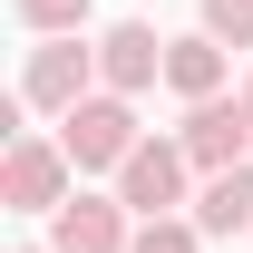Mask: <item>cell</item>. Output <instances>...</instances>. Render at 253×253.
<instances>
[{
  "instance_id": "7",
  "label": "cell",
  "mask_w": 253,
  "mask_h": 253,
  "mask_svg": "<svg viewBox=\"0 0 253 253\" xmlns=\"http://www.w3.org/2000/svg\"><path fill=\"white\" fill-rule=\"evenodd\" d=\"M175 136H185L195 175H214V166H244V156H253V117H244V97H195Z\"/></svg>"
},
{
  "instance_id": "4",
  "label": "cell",
  "mask_w": 253,
  "mask_h": 253,
  "mask_svg": "<svg viewBox=\"0 0 253 253\" xmlns=\"http://www.w3.org/2000/svg\"><path fill=\"white\" fill-rule=\"evenodd\" d=\"M117 195H126V214H185V205H195L185 136H136V156L117 166Z\"/></svg>"
},
{
  "instance_id": "13",
  "label": "cell",
  "mask_w": 253,
  "mask_h": 253,
  "mask_svg": "<svg viewBox=\"0 0 253 253\" xmlns=\"http://www.w3.org/2000/svg\"><path fill=\"white\" fill-rule=\"evenodd\" d=\"M234 97H244V117H253V68H244V88H234Z\"/></svg>"
},
{
  "instance_id": "10",
  "label": "cell",
  "mask_w": 253,
  "mask_h": 253,
  "mask_svg": "<svg viewBox=\"0 0 253 253\" xmlns=\"http://www.w3.org/2000/svg\"><path fill=\"white\" fill-rule=\"evenodd\" d=\"M205 244H214V234L195 214H136V244L126 253H205Z\"/></svg>"
},
{
  "instance_id": "5",
  "label": "cell",
  "mask_w": 253,
  "mask_h": 253,
  "mask_svg": "<svg viewBox=\"0 0 253 253\" xmlns=\"http://www.w3.org/2000/svg\"><path fill=\"white\" fill-rule=\"evenodd\" d=\"M136 244V214H126V195H68L59 214H49V253H126Z\"/></svg>"
},
{
  "instance_id": "12",
  "label": "cell",
  "mask_w": 253,
  "mask_h": 253,
  "mask_svg": "<svg viewBox=\"0 0 253 253\" xmlns=\"http://www.w3.org/2000/svg\"><path fill=\"white\" fill-rule=\"evenodd\" d=\"M195 20H205L224 49H253V0H195Z\"/></svg>"
},
{
  "instance_id": "3",
  "label": "cell",
  "mask_w": 253,
  "mask_h": 253,
  "mask_svg": "<svg viewBox=\"0 0 253 253\" xmlns=\"http://www.w3.org/2000/svg\"><path fill=\"white\" fill-rule=\"evenodd\" d=\"M88 88H107V78H97V39H88V30L39 39V49H30V68H20V97H30V117H68Z\"/></svg>"
},
{
  "instance_id": "9",
  "label": "cell",
  "mask_w": 253,
  "mask_h": 253,
  "mask_svg": "<svg viewBox=\"0 0 253 253\" xmlns=\"http://www.w3.org/2000/svg\"><path fill=\"white\" fill-rule=\"evenodd\" d=\"M166 88L185 97V107L195 97H224V39L205 30V20H195L185 39H166Z\"/></svg>"
},
{
  "instance_id": "8",
  "label": "cell",
  "mask_w": 253,
  "mask_h": 253,
  "mask_svg": "<svg viewBox=\"0 0 253 253\" xmlns=\"http://www.w3.org/2000/svg\"><path fill=\"white\" fill-rule=\"evenodd\" d=\"M205 234H253V156L244 166H214V175H195V205H185Z\"/></svg>"
},
{
  "instance_id": "2",
  "label": "cell",
  "mask_w": 253,
  "mask_h": 253,
  "mask_svg": "<svg viewBox=\"0 0 253 253\" xmlns=\"http://www.w3.org/2000/svg\"><path fill=\"white\" fill-rule=\"evenodd\" d=\"M68 195H78V156H68L59 136H10V156H0V205L10 214H59Z\"/></svg>"
},
{
  "instance_id": "6",
  "label": "cell",
  "mask_w": 253,
  "mask_h": 253,
  "mask_svg": "<svg viewBox=\"0 0 253 253\" xmlns=\"http://www.w3.org/2000/svg\"><path fill=\"white\" fill-rule=\"evenodd\" d=\"M97 78L117 97H146L166 78V39H156V20H107L97 30Z\"/></svg>"
},
{
  "instance_id": "11",
  "label": "cell",
  "mask_w": 253,
  "mask_h": 253,
  "mask_svg": "<svg viewBox=\"0 0 253 253\" xmlns=\"http://www.w3.org/2000/svg\"><path fill=\"white\" fill-rule=\"evenodd\" d=\"M10 10H20V30H30V39H59V30H88L97 0H10Z\"/></svg>"
},
{
  "instance_id": "14",
  "label": "cell",
  "mask_w": 253,
  "mask_h": 253,
  "mask_svg": "<svg viewBox=\"0 0 253 253\" xmlns=\"http://www.w3.org/2000/svg\"><path fill=\"white\" fill-rule=\"evenodd\" d=\"M10 253H49V244H10Z\"/></svg>"
},
{
  "instance_id": "1",
  "label": "cell",
  "mask_w": 253,
  "mask_h": 253,
  "mask_svg": "<svg viewBox=\"0 0 253 253\" xmlns=\"http://www.w3.org/2000/svg\"><path fill=\"white\" fill-rule=\"evenodd\" d=\"M136 136H146V126H136V97H117V88H88L59 117V146L78 156V175H117V166L136 156Z\"/></svg>"
}]
</instances>
